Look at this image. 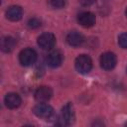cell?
Wrapping results in <instances>:
<instances>
[{"instance_id":"8992f818","label":"cell","mask_w":127,"mask_h":127,"mask_svg":"<svg viewBox=\"0 0 127 127\" xmlns=\"http://www.w3.org/2000/svg\"><path fill=\"white\" fill-rule=\"evenodd\" d=\"M38 45L44 50H50L56 45V37L52 33H44L38 38Z\"/></svg>"},{"instance_id":"2e32d148","label":"cell","mask_w":127,"mask_h":127,"mask_svg":"<svg viewBox=\"0 0 127 127\" xmlns=\"http://www.w3.org/2000/svg\"><path fill=\"white\" fill-rule=\"evenodd\" d=\"M118 44L121 48L127 49V33H123L118 37Z\"/></svg>"},{"instance_id":"8fae6325","label":"cell","mask_w":127,"mask_h":127,"mask_svg":"<svg viewBox=\"0 0 127 127\" xmlns=\"http://www.w3.org/2000/svg\"><path fill=\"white\" fill-rule=\"evenodd\" d=\"M66 42L71 47H79L84 42V37L79 32L72 31V32H69L67 34V36H66Z\"/></svg>"},{"instance_id":"4fadbf2b","label":"cell","mask_w":127,"mask_h":127,"mask_svg":"<svg viewBox=\"0 0 127 127\" xmlns=\"http://www.w3.org/2000/svg\"><path fill=\"white\" fill-rule=\"evenodd\" d=\"M16 46V40L11 36H6L1 40V50L5 53H10Z\"/></svg>"},{"instance_id":"30bf717a","label":"cell","mask_w":127,"mask_h":127,"mask_svg":"<svg viewBox=\"0 0 127 127\" xmlns=\"http://www.w3.org/2000/svg\"><path fill=\"white\" fill-rule=\"evenodd\" d=\"M4 102H5V105L8 108L15 109V108H17V107H19L21 105L22 99H21V97H20V95L18 93L10 92V93L6 94V96L4 98Z\"/></svg>"},{"instance_id":"5b68a950","label":"cell","mask_w":127,"mask_h":127,"mask_svg":"<svg viewBox=\"0 0 127 127\" xmlns=\"http://www.w3.org/2000/svg\"><path fill=\"white\" fill-rule=\"evenodd\" d=\"M117 59L116 56L111 52H106L100 57V65L105 70H111L116 65Z\"/></svg>"},{"instance_id":"9c48e42d","label":"cell","mask_w":127,"mask_h":127,"mask_svg":"<svg viewBox=\"0 0 127 127\" xmlns=\"http://www.w3.org/2000/svg\"><path fill=\"white\" fill-rule=\"evenodd\" d=\"M53 90L49 86H40L35 91V99L38 102H47L51 99Z\"/></svg>"},{"instance_id":"d6986e66","label":"cell","mask_w":127,"mask_h":127,"mask_svg":"<svg viewBox=\"0 0 127 127\" xmlns=\"http://www.w3.org/2000/svg\"><path fill=\"white\" fill-rule=\"evenodd\" d=\"M126 71H127V68H126Z\"/></svg>"},{"instance_id":"e0dca14e","label":"cell","mask_w":127,"mask_h":127,"mask_svg":"<svg viewBox=\"0 0 127 127\" xmlns=\"http://www.w3.org/2000/svg\"><path fill=\"white\" fill-rule=\"evenodd\" d=\"M79 1V3L81 4V5H83V6H90V5H92L96 0H78Z\"/></svg>"},{"instance_id":"7a4b0ae2","label":"cell","mask_w":127,"mask_h":127,"mask_svg":"<svg viewBox=\"0 0 127 127\" xmlns=\"http://www.w3.org/2000/svg\"><path fill=\"white\" fill-rule=\"evenodd\" d=\"M75 68L80 73H88L92 68V61L87 55H80L75 59Z\"/></svg>"},{"instance_id":"52a82bcc","label":"cell","mask_w":127,"mask_h":127,"mask_svg":"<svg viewBox=\"0 0 127 127\" xmlns=\"http://www.w3.org/2000/svg\"><path fill=\"white\" fill-rule=\"evenodd\" d=\"M46 63L51 67H58L63 63V54L58 50L51 51L46 57Z\"/></svg>"},{"instance_id":"277c9868","label":"cell","mask_w":127,"mask_h":127,"mask_svg":"<svg viewBox=\"0 0 127 127\" xmlns=\"http://www.w3.org/2000/svg\"><path fill=\"white\" fill-rule=\"evenodd\" d=\"M19 61L22 65L24 66H30L37 61V53L35 50L31 48L24 49L19 54Z\"/></svg>"},{"instance_id":"3957f363","label":"cell","mask_w":127,"mask_h":127,"mask_svg":"<svg viewBox=\"0 0 127 127\" xmlns=\"http://www.w3.org/2000/svg\"><path fill=\"white\" fill-rule=\"evenodd\" d=\"M33 112L36 116L46 120H50L51 118L54 117V114H55L53 107L45 102H40L39 104H37L33 108Z\"/></svg>"},{"instance_id":"ac0fdd59","label":"cell","mask_w":127,"mask_h":127,"mask_svg":"<svg viewBox=\"0 0 127 127\" xmlns=\"http://www.w3.org/2000/svg\"><path fill=\"white\" fill-rule=\"evenodd\" d=\"M125 15H126V17H127V8H126V11H125Z\"/></svg>"},{"instance_id":"9a60e30c","label":"cell","mask_w":127,"mask_h":127,"mask_svg":"<svg viewBox=\"0 0 127 127\" xmlns=\"http://www.w3.org/2000/svg\"><path fill=\"white\" fill-rule=\"evenodd\" d=\"M27 24H28V27L31 29H37L41 26V21L38 18H31Z\"/></svg>"},{"instance_id":"7c38bea8","label":"cell","mask_w":127,"mask_h":127,"mask_svg":"<svg viewBox=\"0 0 127 127\" xmlns=\"http://www.w3.org/2000/svg\"><path fill=\"white\" fill-rule=\"evenodd\" d=\"M22 16H23V9L18 5L10 6L6 11L7 19H9L10 21H13V22L21 20Z\"/></svg>"},{"instance_id":"5bb4252c","label":"cell","mask_w":127,"mask_h":127,"mask_svg":"<svg viewBox=\"0 0 127 127\" xmlns=\"http://www.w3.org/2000/svg\"><path fill=\"white\" fill-rule=\"evenodd\" d=\"M50 5L55 9L64 8L65 5V0H49Z\"/></svg>"},{"instance_id":"6da1fadb","label":"cell","mask_w":127,"mask_h":127,"mask_svg":"<svg viewBox=\"0 0 127 127\" xmlns=\"http://www.w3.org/2000/svg\"><path fill=\"white\" fill-rule=\"evenodd\" d=\"M74 120V111H73V106L71 103H66L61 111V115H60V125H64V126H67L73 123Z\"/></svg>"},{"instance_id":"ba28073f","label":"cell","mask_w":127,"mask_h":127,"mask_svg":"<svg viewBox=\"0 0 127 127\" xmlns=\"http://www.w3.org/2000/svg\"><path fill=\"white\" fill-rule=\"evenodd\" d=\"M96 18L95 15L91 12L85 11V12H81L78 16H77V22L80 26L84 27V28H89L92 27L95 24Z\"/></svg>"}]
</instances>
